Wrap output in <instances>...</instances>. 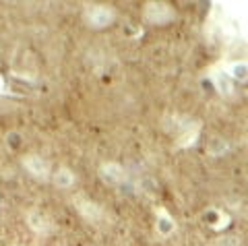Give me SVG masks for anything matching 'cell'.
Listing matches in <instances>:
<instances>
[{"instance_id":"1","label":"cell","mask_w":248,"mask_h":246,"mask_svg":"<svg viewBox=\"0 0 248 246\" xmlns=\"http://www.w3.org/2000/svg\"><path fill=\"white\" fill-rule=\"evenodd\" d=\"M170 122H172V133L176 135V147L186 149V147H190V145L197 143L199 133H201V122L199 120L174 116Z\"/></svg>"},{"instance_id":"2","label":"cell","mask_w":248,"mask_h":246,"mask_svg":"<svg viewBox=\"0 0 248 246\" xmlns=\"http://www.w3.org/2000/svg\"><path fill=\"white\" fill-rule=\"evenodd\" d=\"M73 205H75V209L79 211V215L85 219V221H89V224H102V221L106 219V211H104V207L95 203V201H91V199L87 195H75L73 197Z\"/></svg>"},{"instance_id":"3","label":"cell","mask_w":248,"mask_h":246,"mask_svg":"<svg viewBox=\"0 0 248 246\" xmlns=\"http://www.w3.org/2000/svg\"><path fill=\"white\" fill-rule=\"evenodd\" d=\"M83 15H85L87 25L93 27V29L108 27L114 21V17H116V13L110 9V6H104V4H87V6H85Z\"/></svg>"},{"instance_id":"4","label":"cell","mask_w":248,"mask_h":246,"mask_svg":"<svg viewBox=\"0 0 248 246\" xmlns=\"http://www.w3.org/2000/svg\"><path fill=\"white\" fill-rule=\"evenodd\" d=\"M174 9L166 2H147L143 9V17L145 21L155 23V25H164V23H170L174 19Z\"/></svg>"},{"instance_id":"5","label":"cell","mask_w":248,"mask_h":246,"mask_svg":"<svg viewBox=\"0 0 248 246\" xmlns=\"http://www.w3.org/2000/svg\"><path fill=\"white\" fill-rule=\"evenodd\" d=\"M23 166H25V170L33 178L44 180V182L50 180V164L42 155H37V153H29V155L23 157Z\"/></svg>"},{"instance_id":"6","label":"cell","mask_w":248,"mask_h":246,"mask_svg":"<svg viewBox=\"0 0 248 246\" xmlns=\"http://www.w3.org/2000/svg\"><path fill=\"white\" fill-rule=\"evenodd\" d=\"M99 176H102V180L106 184H122L124 178H126V174H124V168L120 164H116V161H108V164H102L99 166Z\"/></svg>"},{"instance_id":"7","label":"cell","mask_w":248,"mask_h":246,"mask_svg":"<svg viewBox=\"0 0 248 246\" xmlns=\"http://www.w3.org/2000/svg\"><path fill=\"white\" fill-rule=\"evenodd\" d=\"M27 226L33 230L35 234H40V236L48 234V232H50V228H52L50 219L46 217L42 211H29V213H27Z\"/></svg>"},{"instance_id":"8","label":"cell","mask_w":248,"mask_h":246,"mask_svg":"<svg viewBox=\"0 0 248 246\" xmlns=\"http://www.w3.org/2000/svg\"><path fill=\"white\" fill-rule=\"evenodd\" d=\"M209 79L213 81V85L217 87L219 93H232V83H230V77L226 75V71H223V64L211 68V71H209Z\"/></svg>"},{"instance_id":"9","label":"cell","mask_w":248,"mask_h":246,"mask_svg":"<svg viewBox=\"0 0 248 246\" xmlns=\"http://www.w3.org/2000/svg\"><path fill=\"white\" fill-rule=\"evenodd\" d=\"M155 228H157V232L161 234V236H170L176 230V221H174V217L170 215L166 209H157V221H155Z\"/></svg>"},{"instance_id":"10","label":"cell","mask_w":248,"mask_h":246,"mask_svg":"<svg viewBox=\"0 0 248 246\" xmlns=\"http://www.w3.org/2000/svg\"><path fill=\"white\" fill-rule=\"evenodd\" d=\"M54 182H56V186H60V188H68L75 184V174L68 170V168H60V170L54 174Z\"/></svg>"},{"instance_id":"11","label":"cell","mask_w":248,"mask_h":246,"mask_svg":"<svg viewBox=\"0 0 248 246\" xmlns=\"http://www.w3.org/2000/svg\"><path fill=\"white\" fill-rule=\"evenodd\" d=\"M223 71H226V75L230 77V79H246V62L242 60V62H232V64H223Z\"/></svg>"},{"instance_id":"12","label":"cell","mask_w":248,"mask_h":246,"mask_svg":"<svg viewBox=\"0 0 248 246\" xmlns=\"http://www.w3.org/2000/svg\"><path fill=\"white\" fill-rule=\"evenodd\" d=\"M0 93H6V89H4V77L0 75Z\"/></svg>"}]
</instances>
